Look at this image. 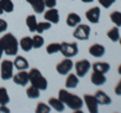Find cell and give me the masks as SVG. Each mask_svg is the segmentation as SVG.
Here are the masks:
<instances>
[{
	"label": "cell",
	"mask_w": 121,
	"mask_h": 113,
	"mask_svg": "<svg viewBox=\"0 0 121 113\" xmlns=\"http://www.w3.org/2000/svg\"><path fill=\"white\" fill-rule=\"evenodd\" d=\"M93 68V71L98 73H101V74H107L109 71H110V64L109 63H106V62H97V63H94L92 65Z\"/></svg>",
	"instance_id": "d6986e66"
},
{
	"label": "cell",
	"mask_w": 121,
	"mask_h": 113,
	"mask_svg": "<svg viewBox=\"0 0 121 113\" xmlns=\"http://www.w3.org/2000/svg\"><path fill=\"white\" fill-rule=\"evenodd\" d=\"M79 82L80 81H79V77L77 75L71 73V74H68L65 86H66L67 89H73V88H76L79 85Z\"/></svg>",
	"instance_id": "44dd1931"
},
{
	"label": "cell",
	"mask_w": 121,
	"mask_h": 113,
	"mask_svg": "<svg viewBox=\"0 0 121 113\" xmlns=\"http://www.w3.org/2000/svg\"><path fill=\"white\" fill-rule=\"evenodd\" d=\"M0 5L2 9L6 13H11L14 10V4L12 0H0Z\"/></svg>",
	"instance_id": "484cf974"
},
{
	"label": "cell",
	"mask_w": 121,
	"mask_h": 113,
	"mask_svg": "<svg viewBox=\"0 0 121 113\" xmlns=\"http://www.w3.org/2000/svg\"><path fill=\"white\" fill-rule=\"evenodd\" d=\"M105 47L100 43H94L89 48V54L95 58H101L105 55Z\"/></svg>",
	"instance_id": "4fadbf2b"
},
{
	"label": "cell",
	"mask_w": 121,
	"mask_h": 113,
	"mask_svg": "<svg viewBox=\"0 0 121 113\" xmlns=\"http://www.w3.org/2000/svg\"><path fill=\"white\" fill-rule=\"evenodd\" d=\"M73 67H74V63L71 60V58H66L56 66V70L60 75L65 76V75H68L71 72Z\"/></svg>",
	"instance_id": "ba28073f"
},
{
	"label": "cell",
	"mask_w": 121,
	"mask_h": 113,
	"mask_svg": "<svg viewBox=\"0 0 121 113\" xmlns=\"http://www.w3.org/2000/svg\"><path fill=\"white\" fill-rule=\"evenodd\" d=\"M91 35V27L87 24H78L75 27V30L73 32L74 39L78 40H87L89 39Z\"/></svg>",
	"instance_id": "8992f818"
},
{
	"label": "cell",
	"mask_w": 121,
	"mask_h": 113,
	"mask_svg": "<svg viewBox=\"0 0 121 113\" xmlns=\"http://www.w3.org/2000/svg\"><path fill=\"white\" fill-rule=\"evenodd\" d=\"M83 101L86 104L87 109L90 113H98L99 110V104H98L96 98L94 95H91V94H85L84 98H83Z\"/></svg>",
	"instance_id": "9c48e42d"
},
{
	"label": "cell",
	"mask_w": 121,
	"mask_h": 113,
	"mask_svg": "<svg viewBox=\"0 0 121 113\" xmlns=\"http://www.w3.org/2000/svg\"><path fill=\"white\" fill-rule=\"evenodd\" d=\"M10 101V98L5 87H0V105H7Z\"/></svg>",
	"instance_id": "4316f807"
},
{
	"label": "cell",
	"mask_w": 121,
	"mask_h": 113,
	"mask_svg": "<svg viewBox=\"0 0 121 113\" xmlns=\"http://www.w3.org/2000/svg\"><path fill=\"white\" fill-rule=\"evenodd\" d=\"M7 27H8V24H7V21L0 18V33L4 32L7 30Z\"/></svg>",
	"instance_id": "836d02e7"
},
{
	"label": "cell",
	"mask_w": 121,
	"mask_h": 113,
	"mask_svg": "<svg viewBox=\"0 0 121 113\" xmlns=\"http://www.w3.org/2000/svg\"><path fill=\"white\" fill-rule=\"evenodd\" d=\"M48 105L58 112H63L65 110V107H66V105L64 104V102L62 100L59 99V98H54V97H52L48 99Z\"/></svg>",
	"instance_id": "ffe728a7"
},
{
	"label": "cell",
	"mask_w": 121,
	"mask_h": 113,
	"mask_svg": "<svg viewBox=\"0 0 121 113\" xmlns=\"http://www.w3.org/2000/svg\"><path fill=\"white\" fill-rule=\"evenodd\" d=\"M85 15H86L87 20H88L90 23H92V24H97V23H99V21H100L101 9H100L98 6L92 7V8H90L89 10L86 11Z\"/></svg>",
	"instance_id": "30bf717a"
},
{
	"label": "cell",
	"mask_w": 121,
	"mask_h": 113,
	"mask_svg": "<svg viewBox=\"0 0 121 113\" xmlns=\"http://www.w3.org/2000/svg\"><path fill=\"white\" fill-rule=\"evenodd\" d=\"M19 46H20V48L23 52H30L33 48L32 37H30V36H23L20 39V41H19Z\"/></svg>",
	"instance_id": "7402d4cb"
},
{
	"label": "cell",
	"mask_w": 121,
	"mask_h": 113,
	"mask_svg": "<svg viewBox=\"0 0 121 113\" xmlns=\"http://www.w3.org/2000/svg\"><path fill=\"white\" fill-rule=\"evenodd\" d=\"M114 93L116 94L117 96H121V79L119 80V82L117 83V85L115 86V89H114Z\"/></svg>",
	"instance_id": "d590c367"
},
{
	"label": "cell",
	"mask_w": 121,
	"mask_h": 113,
	"mask_svg": "<svg viewBox=\"0 0 121 113\" xmlns=\"http://www.w3.org/2000/svg\"><path fill=\"white\" fill-rule=\"evenodd\" d=\"M60 54L66 58H73V56H77L79 54V47L78 43L74 41V43H67V41H63L60 43Z\"/></svg>",
	"instance_id": "277c9868"
},
{
	"label": "cell",
	"mask_w": 121,
	"mask_h": 113,
	"mask_svg": "<svg viewBox=\"0 0 121 113\" xmlns=\"http://www.w3.org/2000/svg\"><path fill=\"white\" fill-rule=\"evenodd\" d=\"M10 109L6 107V105H0V113H9Z\"/></svg>",
	"instance_id": "8d00e7d4"
},
{
	"label": "cell",
	"mask_w": 121,
	"mask_h": 113,
	"mask_svg": "<svg viewBox=\"0 0 121 113\" xmlns=\"http://www.w3.org/2000/svg\"><path fill=\"white\" fill-rule=\"evenodd\" d=\"M43 43H44V39H43V37L39 35H39H35V36L32 37L33 48H40L41 47L43 46Z\"/></svg>",
	"instance_id": "4dcf8cb0"
},
{
	"label": "cell",
	"mask_w": 121,
	"mask_h": 113,
	"mask_svg": "<svg viewBox=\"0 0 121 113\" xmlns=\"http://www.w3.org/2000/svg\"><path fill=\"white\" fill-rule=\"evenodd\" d=\"M12 79H13V82L16 85H19V86H22V87H25V86L28 84V82H29L28 72H26V70L19 71L17 74L13 75Z\"/></svg>",
	"instance_id": "8fae6325"
},
{
	"label": "cell",
	"mask_w": 121,
	"mask_h": 113,
	"mask_svg": "<svg viewBox=\"0 0 121 113\" xmlns=\"http://www.w3.org/2000/svg\"><path fill=\"white\" fill-rule=\"evenodd\" d=\"M44 19L47 21H50L52 24H56L60 21V13L56 8H48L44 12Z\"/></svg>",
	"instance_id": "7c38bea8"
},
{
	"label": "cell",
	"mask_w": 121,
	"mask_h": 113,
	"mask_svg": "<svg viewBox=\"0 0 121 113\" xmlns=\"http://www.w3.org/2000/svg\"><path fill=\"white\" fill-rule=\"evenodd\" d=\"M92 68V64L90 63L89 60H80L75 64V70H76V75L79 78H84L87 74L89 73L90 69Z\"/></svg>",
	"instance_id": "52a82bcc"
},
{
	"label": "cell",
	"mask_w": 121,
	"mask_h": 113,
	"mask_svg": "<svg viewBox=\"0 0 121 113\" xmlns=\"http://www.w3.org/2000/svg\"><path fill=\"white\" fill-rule=\"evenodd\" d=\"M107 36L110 39L111 41L113 43H116V41H118L119 39H120V32H119V28L117 27V26H113L112 28H110L109 30L107 31Z\"/></svg>",
	"instance_id": "cb8c5ba5"
},
{
	"label": "cell",
	"mask_w": 121,
	"mask_h": 113,
	"mask_svg": "<svg viewBox=\"0 0 121 113\" xmlns=\"http://www.w3.org/2000/svg\"><path fill=\"white\" fill-rule=\"evenodd\" d=\"M2 56H3V51H2V48H0V60H1V58H2Z\"/></svg>",
	"instance_id": "ab89813d"
},
{
	"label": "cell",
	"mask_w": 121,
	"mask_h": 113,
	"mask_svg": "<svg viewBox=\"0 0 121 113\" xmlns=\"http://www.w3.org/2000/svg\"><path fill=\"white\" fill-rule=\"evenodd\" d=\"M118 41H119V43H120V47H121V37L119 39V40H118Z\"/></svg>",
	"instance_id": "b9f144b4"
},
{
	"label": "cell",
	"mask_w": 121,
	"mask_h": 113,
	"mask_svg": "<svg viewBox=\"0 0 121 113\" xmlns=\"http://www.w3.org/2000/svg\"><path fill=\"white\" fill-rule=\"evenodd\" d=\"M51 110H52V107L50 105L45 104L44 102H39L35 108L36 113H48L51 112Z\"/></svg>",
	"instance_id": "1f68e13d"
},
{
	"label": "cell",
	"mask_w": 121,
	"mask_h": 113,
	"mask_svg": "<svg viewBox=\"0 0 121 113\" xmlns=\"http://www.w3.org/2000/svg\"><path fill=\"white\" fill-rule=\"evenodd\" d=\"M13 69L14 65L13 62L9 61V60H4L1 62V66H0V76L3 81H7L12 79L13 77Z\"/></svg>",
	"instance_id": "5b68a950"
},
{
	"label": "cell",
	"mask_w": 121,
	"mask_h": 113,
	"mask_svg": "<svg viewBox=\"0 0 121 113\" xmlns=\"http://www.w3.org/2000/svg\"><path fill=\"white\" fill-rule=\"evenodd\" d=\"M13 65H14L15 69H17L18 71H23V70H27L28 69L29 63H28L27 60L24 58V56L16 55V58L14 59Z\"/></svg>",
	"instance_id": "9a60e30c"
},
{
	"label": "cell",
	"mask_w": 121,
	"mask_h": 113,
	"mask_svg": "<svg viewBox=\"0 0 121 113\" xmlns=\"http://www.w3.org/2000/svg\"><path fill=\"white\" fill-rule=\"evenodd\" d=\"M44 5L47 8H55L56 6V0H44Z\"/></svg>",
	"instance_id": "e575fe53"
},
{
	"label": "cell",
	"mask_w": 121,
	"mask_h": 113,
	"mask_svg": "<svg viewBox=\"0 0 121 113\" xmlns=\"http://www.w3.org/2000/svg\"><path fill=\"white\" fill-rule=\"evenodd\" d=\"M28 76H29V82L30 84L33 85L35 87H36L37 89L43 90V91H45L48 89V81L45 79L41 72L36 69V68H32L30 69V71L28 72Z\"/></svg>",
	"instance_id": "3957f363"
},
{
	"label": "cell",
	"mask_w": 121,
	"mask_h": 113,
	"mask_svg": "<svg viewBox=\"0 0 121 113\" xmlns=\"http://www.w3.org/2000/svg\"><path fill=\"white\" fill-rule=\"evenodd\" d=\"M58 97L63 101L66 106H68L73 111H81V109L84 106V101L80 96L67 91L66 89H60L59 91Z\"/></svg>",
	"instance_id": "6da1fadb"
},
{
	"label": "cell",
	"mask_w": 121,
	"mask_h": 113,
	"mask_svg": "<svg viewBox=\"0 0 121 113\" xmlns=\"http://www.w3.org/2000/svg\"><path fill=\"white\" fill-rule=\"evenodd\" d=\"M82 2H84V3H92L94 0H81Z\"/></svg>",
	"instance_id": "74e56055"
},
{
	"label": "cell",
	"mask_w": 121,
	"mask_h": 113,
	"mask_svg": "<svg viewBox=\"0 0 121 113\" xmlns=\"http://www.w3.org/2000/svg\"><path fill=\"white\" fill-rule=\"evenodd\" d=\"M110 20L117 27H120L121 26V12L120 11H113L110 14Z\"/></svg>",
	"instance_id": "f546056e"
},
{
	"label": "cell",
	"mask_w": 121,
	"mask_h": 113,
	"mask_svg": "<svg viewBox=\"0 0 121 113\" xmlns=\"http://www.w3.org/2000/svg\"><path fill=\"white\" fill-rule=\"evenodd\" d=\"M40 90L37 89L36 87H35L33 85H30L29 87L26 89V96H27L29 99H36V98H39V95H40Z\"/></svg>",
	"instance_id": "d4e9b609"
},
{
	"label": "cell",
	"mask_w": 121,
	"mask_h": 113,
	"mask_svg": "<svg viewBox=\"0 0 121 113\" xmlns=\"http://www.w3.org/2000/svg\"><path fill=\"white\" fill-rule=\"evenodd\" d=\"M25 23L26 26L28 27L30 32H35L36 31V26H37V21H36V17L33 14L27 15L25 18Z\"/></svg>",
	"instance_id": "603a6c76"
},
{
	"label": "cell",
	"mask_w": 121,
	"mask_h": 113,
	"mask_svg": "<svg viewBox=\"0 0 121 113\" xmlns=\"http://www.w3.org/2000/svg\"><path fill=\"white\" fill-rule=\"evenodd\" d=\"M45 50H47V52L48 55H55L60 51V43H52L50 44H48L47 48H45Z\"/></svg>",
	"instance_id": "f1b7e54d"
},
{
	"label": "cell",
	"mask_w": 121,
	"mask_h": 113,
	"mask_svg": "<svg viewBox=\"0 0 121 113\" xmlns=\"http://www.w3.org/2000/svg\"><path fill=\"white\" fill-rule=\"evenodd\" d=\"M4 12V11H3V9H2V7H1V5H0V15H1V14Z\"/></svg>",
	"instance_id": "60d3db41"
},
{
	"label": "cell",
	"mask_w": 121,
	"mask_h": 113,
	"mask_svg": "<svg viewBox=\"0 0 121 113\" xmlns=\"http://www.w3.org/2000/svg\"><path fill=\"white\" fill-rule=\"evenodd\" d=\"M18 47L19 43L12 33H5L0 37V48L7 56H16L18 52Z\"/></svg>",
	"instance_id": "7a4b0ae2"
},
{
	"label": "cell",
	"mask_w": 121,
	"mask_h": 113,
	"mask_svg": "<svg viewBox=\"0 0 121 113\" xmlns=\"http://www.w3.org/2000/svg\"><path fill=\"white\" fill-rule=\"evenodd\" d=\"M52 27V23L50 21H41V22H37V26H36V32L37 33H43L44 31L51 29Z\"/></svg>",
	"instance_id": "83f0119b"
},
{
	"label": "cell",
	"mask_w": 121,
	"mask_h": 113,
	"mask_svg": "<svg viewBox=\"0 0 121 113\" xmlns=\"http://www.w3.org/2000/svg\"><path fill=\"white\" fill-rule=\"evenodd\" d=\"M94 96H95L97 102L99 105H109L112 102L111 98L109 97L104 91H102V90H98Z\"/></svg>",
	"instance_id": "ac0fdd59"
},
{
	"label": "cell",
	"mask_w": 121,
	"mask_h": 113,
	"mask_svg": "<svg viewBox=\"0 0 121 113\" xmlns=\"http://www.w3.org/2000/svg\"><path fill=\"white\" fill-rule=\"evenodd\" d=\"M106 81H107V78H106L105 74H101V73H98L93 71V73L91 74V83L95 86H102L104 85Z\"/></svg>",
	"instance_id": "5bb4252c"
},
{
	"label": "cell",
	"mask_w": 121,
	"mask_h": 113,
	"mask_svg": "<svg viewBox=\"0 0 121 113\" xmlns=\"http://www.w3.org/2000/svg\"><path fill=\"white\" fill-rule=\"evenodd\" d=\"M27 3L31 5L33 11L37 14H41L44 12V0H25Z\"/></svg>",
	"instance_id": "e0dca14e"
},
{
	"label": "cell",
	"mask_w": 121,
	"mask_h": 113,
	"mask_svg": "<svg viewBox=\"0 0 121 113\" xmlns=\"http://www.w3.org/2000/svg\"><path fill=\"white\" fill-rule=\"evenodd\" d=\"M98 2H99L101 6H103L104 8H109V7H111L116 2V0H98Z\"/></svg>",
	"instance_id": "d6a6232c"
},
{
	"label": "cell",
	"mask_w": 121,
	"mask_h": 113,
	"mask_svg": "<svg viewBox=\"0 0 121 113\" xmlns=\"http://www.w3.org/2000/svg\"><path fill=\"white\" fill-rule=\"evenodd\" d=\"M117 71H118V74L121 75V64L119 65V67H118V69H117Z\"/></svg>",
	"instance_id": "f35d334b"
},
{
	"label": "cell",
	"mask_w": 121,
	"mask_h": 113,
	"mask_svg": "<svg viewBox=\"0 0 121 113\" xmlns=\"http://www.w3.org/2000/svg\"><path fill=\"white\" fill-rule=\"evenodd\" d=\"M81 21H82L81 16L76 12L69 13L66 18V23L68 26H70V27H76L78 24L81 23Z\"/></svg>",
	"instance_id": "2e32d148"
}]
</instances>
